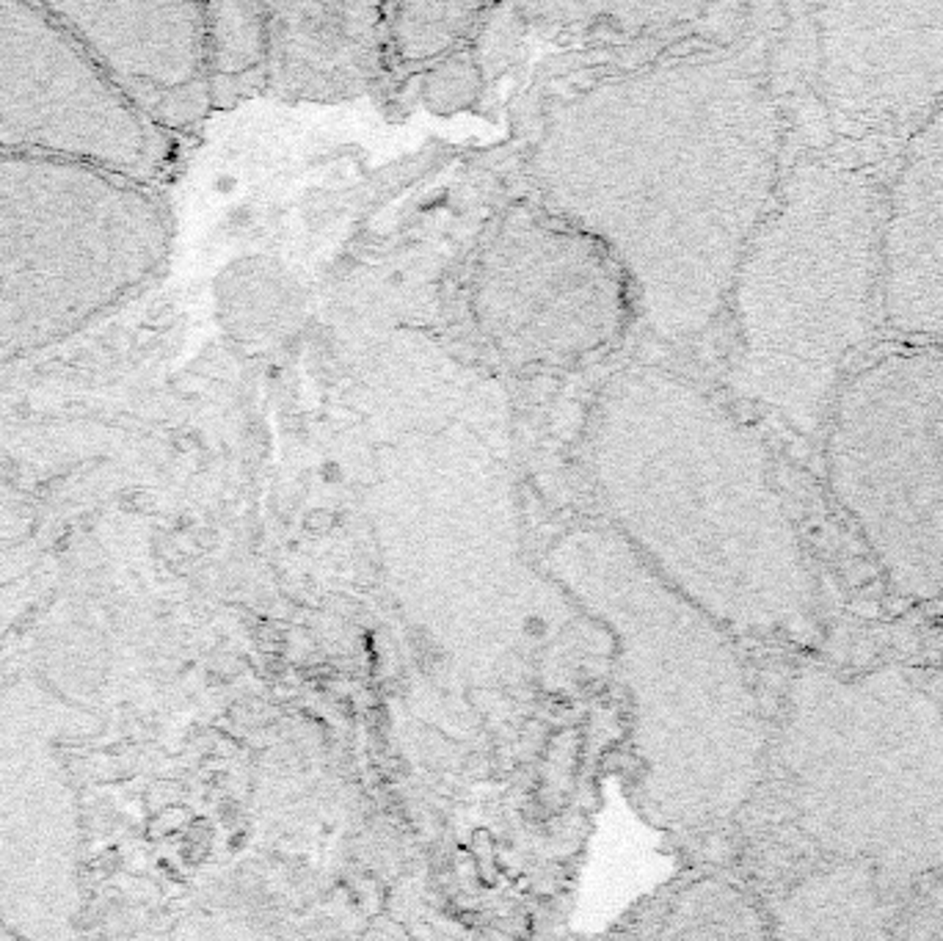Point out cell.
Returning a JSON list of instances; mask_svg holds the SVG:
<instances>
[{"mask_svg": "<svg viewBox=\"0 0 943 941\" xmlns=\"http://www.w3.org/2000/svg\"><path fill=\"white\" fill-rule=\"evenodd\" d=\"M544 207L621 265L648 326L687 340L731 296L773 207L781 116L729 56H687L596 83L552 114L532 158Z\"/></svg>", "mask_w": 943, "mask_h": 941, "instance_id": "6da1fadb", "label": "cell"}, {"mask_svg": "<svg viewBox=\"0 0 943 941\" xmlns=\"http://www.w3.org/2000/svg\"><path fill=\"white\" fill-rule=\"evenodd\" d=\"M607 519L690 597L748 624H794L812 571L761 439L717 397L659 365L612 373L588 420Z\"/></svg>", "mask_w": 943, "mask_h": 941, "instance_id": "7a4b0ae2", "label": "cell"}, {"mask_svg": "<svg viewBox=\"0 0 943 941\" xmlns=\"http://www.w3.org/2000/svg\"><path fill=\"white\" fill-rule=\"evenodd\" d=\"M883 202L872 177L800 160L731 285V387L797 428L825 425L844 362L880 321Z\"/></svg>", "mask_w": 943, "mask_h": 941, "instance_id": "3957f363", "label": "cell"}, {"mask_svg": "<svg viewBox=\"0 0 943 941\" xmlns=\"http://www.w3.org/2000/svg\"><path fill=\"white\" fill-rule=\"evenodd\" d=\"M174 218L155 186L0 158V368L111 318L166 268Z\"/></svg>", "mask_w": 943, "mask_h": 941, "instance_id": "277c9868", "label": "cell"}, {"mask_svg": "<svg viewBox=\"0 0 943 941\" xmlns=\"http://www.w3.org/2000/svg\"><path fill=\"white\" fill-rule=\"evenodd\" d=\"M825 475L893 589L943 591V353H888L825 417Z\"/></svg>", "mask_w": 943, "mask_h": 941, "instance_id": "5b68a950", "label": "cell"}, {"mask_svg": "<svg viewBox=\"0 0 943 941\" xmlns=\"http://www.w3.org/2000/svg\"><path fill=\"white\" fill-rule=\"evenodd\" d=\"M469 309L511 368H566L618 340L629 282L599 241L547 207L519 205L477 254Z\"/></svg>", "mask_w": 943, "mask_h": 941, "instance_id": "8992f818", "label": "cell"}, {"mask_svg": "<svg viewBox=\"0 0 943 941\" xmlns=\"http://www.w3.org/2000/svg\"><path fill=\"white\" fill-rule=\"evenodd\" d=\"M0 158H44L158 186L177 142L132 111L50 4L0 0Z\"/></svg>", "mask_w": 943, "mask_h": 941, "instance_id": "52a82bcc", "label": "cell"}, {"mask_svg": "<svg viewBox=\"0 0 943 941\" xmlns=\"http://www.w3.org/2000/svg\"><path fill=\"white\" fill-rule=\"evenodd\" d=\"M820 92L847 136L919 130L943 100V4L817 9Z\"/></svg>", "mask_w": 943, "mask_h": 941, "instance_id": "ba28073f", "label": "cell"}, {"mask_svg": "<svg viewBox=\"0 0 943 941\" xmlns=\"http://www.w3.org/2000/svg\"><path fill=\"white\" fill-rule=\"evenodd\" d=\"M124 103L168 139L213 111L204 4H50Z\"/></svg>", "mask_w": 943, "mask_h": 941, "instance_id": "9c48e42d", "label": "cell"}, {"mask_svg": "<svg viewBox=\"0 0 943 941\" xmlns=\"http://www.w3.org/2000/svg\"><path fill=\"white\" fill-rule=\"evenodd\" d=\"M880 318L943 340V108L911 136L880 224Z\"/></svg>", "mask_w": 943, "mask_h": 941, "instance_id": "30bf717a", "label": "cell"}, {"mask_svg": "<svg viewBox=\"0 0 943 941\" xmlns=\"http://www.w3.org/2000/svg\"><path fill=\"white\" fill-rule=\"evenodd\" d=\"M265 86L287 100H348L378 78L386 9L376 4H267Z\"/></svg>", "mask_w": 943, "mask_h": 941, "instance_id": "8fae6325", "label": "cell"}, {"mask_svg": "<svg viewBox=\"0 0 943 941\" xmlns=\"http://www.w3.org/2000/svg\"><path fill=\"white\" fill-rule=\"evenodd\" d=\"M265 4H204V69L213 111L230 108L265 86Z\"/></svg>", "mask_w": 943, "mask_h": 941, "instance_id": "7c38bea8", "label": "cell"}, {"mask_svg": "<svg viewBox=\"0 0 943 941\" xmlns=\"http://www.w3.org/2000/svg\"><path fill=\"white\" fill-rule=\"evenodd\" d=\"M480 12L475 4H397L386 12V39L403 61H431L464 41Z\"/></svg>", "mask_w": 943, "mask_h": 941, "instance_id": "4fadbf2b", "label": "cell"}, {"mask_svg": "<svg viewBox=\"0 0 943 941\" xmlns=\"http://www.w3.org/2000/svg\"><path fill=\"white\" fill-rule=\"evenodd\" d=\"M472 67L475 64L467 56H456L450 59V64H441L439 69H433L425 83V103L441 111L447 108L456 111L467 105L472 100V92L477 88V78Z\"/></svg>", "mask_w": 943, "mask_h": 941, "instance_id": "5bb4252c", "label": "cell"}]
</instances>
